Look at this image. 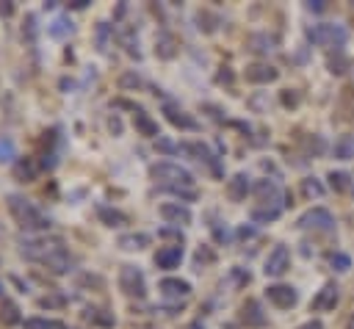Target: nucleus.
Returning <instances> with one entry per match:
<instances>
[{"label":"nucleus","mask_w":354,"mask_h":329,"mask_svg":"<svg viewBox=\"0 0 354 329\" xmlns=\"http://www.w3.org/2000/svg\"><path fill=\"white\" fill-rule=\"evenodd\" d=\"M0 323H6V326H14V323H22V315H19V307H17L14 301H8V299H3V304H0Z\"/></svg>","instance_id":"7c9ffc66"},{"label":"nucleus","mask_w":354,"mask_h":329,"mask_svg":"<svg viewBox=\"0 0 354 329\" xmlns=\"http://www.w3.org/2000/svg\"><path fill=\"white\" fill-rule=\"evenodd\" d=\"M324 149H326V144H324L321 135H310V138H307V152H310V155H321Z\"/></svg>","instance_id":"a19ab883"},{"label":"nucleus","mask_w":354,"mask_h":329,"mask_svg":"<svg viewBox=\"0 0 354 329\" xmlns=\"http://www.w3.org/2000/svg\"><path fill=\"white\" fill-rule=\"evenodd\" d=\"M39 304H41V307H61V304H64V296H41Z\"/></svg>","instance_id":"c03bdc74"},{"label":"nucleus","mask_w":354,"mask_h":329,"mask_svg":"<svg viewBox=\"0 0 354 329\" xmlns=\"http://www.w3.org/2000/svg\"><path fill=\"white\" fill-rule=\"evenodd\" d=\"M133 127H136V133L138 135H144V138H160V127H158V122L144 111V108H136V113H133Z\"/></svg>","instance_id":"6ab92c4d"},{"label":"nucleus","mask_w":354,"mask_h":329,"mask_svg":"<svg viewBox=\"0 0 354 329\" xmlns=\"http://www.w3.org/2000/svg\"><path fill=\"white\" fill-rule=\"evenodd\" d=\"M180 152H185V155H191L194 160H199L213 177H224V163H221V158H218L205 141H183V144H180Z\"/></svg>","instance_id":"39448f33"},{"label":"nucleus","mask_w":354,"mask_h":329,"mask_svg":"<svg viewBox=\"0 0 354 329\" xmlns=\"http://www.w3.org/2000/svg\"><path fill=\"white\" fill-rule=\"evenodd\" d=\"M304 8H307V11H324V8H326V3L315 0V3H304Z\"/></svg>","instance_id":"09e8293b"},{"label":"nucleus","mask_w":354,"mask_h":329,"mask_svg":"<svg viewBox=\"0 0 354 329\" xmlns=\"http://www.w3.org/2000/svg\"><path fill=\"white\" fill-rule=\"evenodd\" d=\"M149 177L155 180V185L163 191V188H194V174L174 163V160H158L149 166Z\"/></svg>","instance_id":"7ed1b4c3"},{"label":"nucleus","mask_w":354,"mask_h":329,"mask_svg":"<svg viewBox=\"0 0 354 329\" xmlns=\"http://www.w3.org/2000/svg\"><path fill=\"white\" fill-rule=\"evenodd\" d=\"M144 86V80H141V75L136 72V69H130V72H124L122 77H119V88L122 91H138Z\"/></svg>","instance_id":"f704fd0d"},{"label":"nucleus","mask_w":354,"mask_h":329,"mask_svg":"<svg viewBox=\"0 0 354 329\" xmlns=\"http://www.w3.org/2000/svg\"><path fill=\"white\" fill-rule=\"evenodd\" d=\"M288 268H290V249H288L285 243H277V246L266 254V260H263V274H266L268 279H279V276L288 274Z\"/></svg>","instance_id":"1a4fd4ad"},{"label":"nucleus","mask_w":354,"mask_h":329,"mask_svg":"<svg viewBox=\"0 0 354 329\" xmlns=\"http://www.w3.org/2000/svg\"><path fill=\"white\" fill-rule=\"evenodd\" d=\"M97 218H100L105 227H124V224H127V216H124L122 210H116V207L105 205V202H100V205H97Z\"/></svg>","instance_id":"393cba45"},{"label":"nucleus","mask_w":354,"mask_h":329,"mask_svg":"<svg viewBox=\"0 0 354 329\" xmlns=\"http://www.w3.org/2000/svg\"><path fill=\"white\" fill-rule=\"evenodd\" d=\"M155 147L163 149V152H180V144H174V141H169V138H163V135L155 141Z\"/></svg>","instance_id":"79ce46f5"},{"label":"nucleus","mask_w":354,"mask_h":329,"mask_svg":"<svg viewBox=\"0 0 354 329\" xmlns=\"http://www.w3.org/2000/svg\"><path fill=\"white\" fill-rule=\"evenodd\" d=\"M266 318H268V315L263 312V307H260L257 299H249V301L241 307V321H243L246 326H263Z\"/></svg>","instance_id":"b1692460"},{"label":"nucleus","mask_w":354,"mask_h":329,"mask_svg":"<svg viewBox=\"0 0 354 329\" xmlns=\"http://www.w3.org/2000/svg\"><path fill=\"white\" fill-rule=\"evenodd\" d=\"M22 326H25V329H66L61 321H55V318H44V315L25 318V321H22Z\"/></svg>","instance_id":"473e14b6"},{"label":"nucleus","mask_w":354,"mask_h":329,"mask_svg":"<svg viewBox=\"0 0 354 329\" xmlns=\"http://www.w3.org/2000/svg\"><path fill=\"white\" fill-rule=\"evenodd\" d=\"M346 329H354V312L348 315V321H346Z\"/></svg>","instance_id":"5fc2aeb1"},{"label":"nucleus","mask_w":354,"mask_h":329,"mask_svg":"<svg viewBox=\"0 0 354 329\" xmlns=\"http://www.w3.org/2000/svg\"><path fill=\"white\" fill-rule=\"evenodd\" d=\"M307 41L313 47H324V50H335L343 53V44L348 41V30L340 22H315L307 28Z\"/></svg>","instance_id":"20e7f679"},{"label":"nucleus","mask_w":354,"mask_h":329,"mask_svg":"<svg viewBox=\"0 0 354 329\" xmlns=\"http://www.w3.org/2000/svg\"><path fill=\"white\" fill-rule=\"evenodd\" d=\"M329 265H332V271L346 274V271L351 268V257H348L346 252H332V254H329Z\"/></svg>","instance_id":"c9c22d12"},{"label":"nucleus","mask_w":354,"mask_h":329,"mask_svg":"<svg viewBox=\"0 0 354 329\" xmlns=\"http://www.w3.org/2000/svg\"><path fill=\"white\" fill-rule=\"evenodd\" d=\"M3 293H6V288H3V282H0V299H3Z\"/></svg>","instance_id":"4d7b16f0"},{"label":"nucleus","mask_w":354,"mask_h":329,"mask_svg":"<svg viewBox=\"0 0 354 329\" xmlns=\"http://www.w3.org/2000/svg\"><path fill=\"white\" fill-rule=\"evenodd\" d=\"M243 77H246V83L266 86V83H274L279 77V69L274 64H268V61H254V64H246Z\"/></svg>","instance_id":"4468645a"},{"label":"nucleus","mask_w":354,"mask_h":329,"mask_svg":"<svg viewBox=\"0 0 354 329\" xmlns=\"http://www.w3.org/2000/svg\"><path fill=\"white\" fill-rule=\"evenodd\" d=\"M252 177L246 174V171H235L230 180H227V196L232 199V202H243L246 199V194L252 191Z\"/></svg>","instance_id":"f3484780"},{"label":"nucleus","mask_w":354,"mask_h":329,"mask_svg":"<svg viewBox=\"0 0 354 329\" xmlns=\"http://www.w3.org/2000/svg\"><path fill=\"white\" fill-rule=\"evenodd\" d=\"M14 160H17V141L0 133V163H14Z\"/></svg>","instance_id":"72a5a7b5"},{"label":"nucleus","mask_w":354,"mask_h":329,"mask_svg":"<svg viewBox=\"0 0 354 329\" xmlns=\"http://www.w3.org/2000/svg\"><path fill=\"white\" fill-rule=\"evenodd\" d=\"M183 257H185L183 246H180V243H171V246H160L152 260H155V265H158L160 271H174V268H180Z\"/></svg>","instance_id":"2eb2a0df"},{"label":"nucleus","mask_w":354,"mask_h":329,"mask_svg":"<svg viewBox=\"0 0 354 329\" xmlns=\"http://www.w3.org/2000/svg\"><path fill=\"white\" fill-rule=\"evenodd\" d=\"M163 116H166V122H171V124L180 127V130H199V122H196L191 113H185L183 108L171 105V102L163 105Z\"/></svg>","instance_id":"a211bd4d"},{"label":"nucleus","mask_w":354,"mask_h":329,"mask_svg":"<svg viewBox=\"0 0 354 329\" xmlns=\"http://www.w3.org/2000/svg\"><path fill=\"white\" fill-rule=\"evenodd\" d=\"M83 318H86L88 323H94V326H102V329H111V326L116 323L113 312H108V310H102V307H86V310H83Z\"/></svg>","instance_id":"bb28decb"},{"label":"nucleus","mask_w":354,"mask_h":329,"mask_svg":"<svg viewBox=\"0 0 354 329\" xmlns=\"http://www.w3.org/2000/svg\"><path fill=\"white\" fill-rule=\"evenodd\" d=\"M39 169H41V163H36L33 158H17L11 163V174L17 182H33L39 177Z\"/></svg>","instance_id":"aec40b11"},{"label":"nucleus","mask_w":354,"mask_h":329,"mask_svg":"<svg viewBox=\"0 0 354 329\" xmlns=\"http://www.w3.org/2000/svg\"><path fill=\"white\" fill-rule=\"evenodd\" d=\"M116 246L122 252H141V249L149 246V235L147 232H122L116 238Z\"/></svg>","instance_id":"5701e85b"},{"label":"nucleus","mask_w":354,"mask_h":329,"mask_svg":"<svg viewBox=\"0 0 354 329\" xmlns=\"http://www.w3.org/2000/svg\"><path fill=\"white\" fill-rule=\"evenodd\" d=\"M158 290H160V296L166 299V301H185L188 296H191V282L188 279H180V276H163L160 282H158Z\"/></svg>","instance_id":"ddd939ff"},{"label":"nucleus","mask_w":354,"mask_h":329,"mask_svg":"<svg viewBox=\"0 0 354 329\" xmlns=\"http://www.w3.org/2000/svg\"><path fill=\"white\" fill-rule=\"evenodd\" d=\"M337 304H340V288H337V282H324L321 290H315V296L310 301V310L313 312H332Z\"/></svg>","instance_id":"9b49d317"},{"label":"nucleus","mask_w":354,"mask_h":329,"mask_svg":"<svg viewBox=\"0 0 354 329\" xmlns=\"http://www.w3.org/2000/svg\"><path fill=\"white\" fill-rule=\"evenodd\" d=\"M72 30H75V25H72V19H69V17H64V14H61V17H55V19L47 25V36H50V39H55V41L66 39Z\"/></svg>","instance_id":"cd10ccee"},{"label":"nucleus","mask_w":354,"mask_h":329,"mask_svg":"<svg viewBox=\"0 0 354 329\" xmlns=\"http://www.w3.org/2000/svg\"><path fill=\"white\" fill-rule=\"evenodd\" d=\"M111 36H113V28L108 22H97V28H94V44H97L100 53H108Z\"/></svg>","instance_id":"2f4dec72"},{"label":"nucleus","mask_w":354,"mask_h":329,"mask_svg":"<svg viewBox=\"0 0 354 329\" xmlns=\"http://www.w3.org/2000/svg\"><path fill=\"white\" fill-rule=\"evenodd\" d=\"M213 260H216L213 249H210V246H199V249H196V254H194V268H196V271H202V268H205L207 263H213Z\"/></svg>","instance_id":"4c0bfd02"},{"label":"nucleus","mask_w":354,"mask_h":329,"mask_svg":"<svg viewBox=\"0 0 354 329\" xmlns=\"http://www.w3.org/2000/svg\"><path fill=\"white\" fill-rule=\"evenodd\" d=\"M158 213H160V218H163L166 224H171V227H188V224L194 221L191 207L183 205V202H163V205L158 207Z\"/></svg>","instance_id":"f8f14e48"},{"label":"nucleus","mask_w":354,"mask_h":329,"mask_svg":"<svg viewBox=\"0 0 354 329\" xmlns=\"http://www.w3.org/2000/svg\"><path fill=\"white\" fill-rule=\"evenodd\" d=\"M326 66H329V72H332V75H346V72H348V66H351V61H348L343 53H335V58H329V61H326Z\"/></svg>","instance_id":"e433bc0d"},{"label":"nucleus","mask_w":354,"mask_h":329,"mask_svg":"<svg viewBox=\"0 0 354 329\" xmlns=\"http://www.w3.org/2000/svg\"><path fill=\"white\" fill-rule=\"evenodd\" d=\"M332 155H335L337 160H354V133L340 135V138L332 144Z\"/></svg>","instance_id":"c85d7f7f"},{"label":"nucleus","mask_w":354,"mask_h":329,"mask_svg":"<svg viewBox=\"0 0 354 329\" xmlns=\"http://www.w3.org/2000/svg\"><path fill=\"white\" fill-rule=\"evenodd\" d=\"M61 243H64L61 238H41V235L39 238H22L19 241V254L30 263H44Z\"/></svg>","instance_id":"423d86ee"},{"label":"nucleus","mask_w":354,"mask_h":329,"mask_svg":"<svg viewBox=\"0 0 354 329\" xmlns=\"http://www.w3.org/2000/svg\"><path fill=\"white\" fill-rule=\"evenodd\" d=\"M246 50L254 53V55H268L277 50V36L268 33V30H254L246 36Z\"/></svg>","instance_id":"dca6fc26"},{"label":"nucleus","mask_w":354,"mask_h":329,"mask_svg":"<svg viewBox=\"0 0 354 329\" xmlns=\"http://www.w3.org/2000/svg\"><path fill=\"white\" fill-rule=\"evenodd\" d=\"M301 194H304V199H321L326 194V185L318 177H304L301 180Z\"/></svg>","instance_id":"c756f323"},{"label":"nucleus","mask_w":354,"mask_h":329,"mask_svg":"<svg viewBox=\"0 0 354 329\" xmlns=\"http://www.w3.org/2000/svg\"><path fill=\"white\" fill-rule=\"evenodd\" d=\"M213 235H216V241H221V243H230V241H232V232H230L227 227H213Z\"/></svg>","instance_id":"37998d69"},{"label":"nucleus","mask_w":354,"mask_h":329,"mask_svg":"<svg viewBox=\"0 0 354 329\" xmlns=\"http://www.w3.org/2000/svg\"><path fill=\"white\" fill-rule=\"evenodd\" d=\"M14 14V3L11 0H3L0 3V17H11Z\"/></svg>","instance_id":"49530a36"},{"label":"nucleus","mask_w":354,"mask_h":329,"mask_svg":"<svg viewBox=\"0 0 354 329\" xmlns=\"http://www.w3.org/2000/svg\"><path fill=\"white\" fill-rule=\"evenodd\" d=\"M296 329H324V323H321L318 318H310V321H304V323L296 326Z\"/></svg>","instance_id":"de8ad7c7"},{"label":"nucleus","mask_w":354,"mask_h":329,"mask_svg":"<svg viewBox=\"0 0 354 329\" xmlns=\"http://www.w3.org/2000/svg\"><path fill=\"white\" fill-rule=\"evenodd\" d=\"M326 180H329V188L337 191V194H348L354 188V177L348 171H343V169H332L326 174Z\"/></svg>","instance_id":"a878e982"},{"label":"nucleus","mask_w":354,"mask_h":329,"mask_svg":"<svg viewBox=\"0 0 354 329\" xmlns=\"http://www.w3.org/2000/svg\"><path fill=\"white\" fill-rule=\"evenodd\" d=\"M221 69H224V72H218V83H224V80L230 83V80H232V72H230L227 66H221Z\"/></svg>","instance_id":"3c124183"},{"label":"nucleus","mask_w":354,"mask_h":329,"mask_svg":"<svg viewBox=\"0 0 354 329\" xmlns=\"http://www.w3.org/2000/svg\"><path fill=\"white\" fill-rule=\"evenodd\" d=\"M252 194H254V205H252V221L254 224H271V221H277L282 213H285V207L290 205L288 199V191L274 180V177H260V180H254V185H252Z\"/></svg>","instance_id":"f257e3e1"},{"label":"nucleus","mask_w":354,"mask_h":329,"mask_svg":"<svg viewBox=\"0 0 354 329\" xmlns=\"http://www.w3.org/2000/svg\"><path fill=\"white\" fill-rule=\"evenodd\" d=\"M6 205H8V213L14 216V221L19 224V229L25 232H47L53 227L50 216H44L30 199H25L22 194H8L6 196Z\"/></svg>","instance_id":"f03ea898"},{"label":"nucleus","mask_w":354,"mask_h":329,"mask_svg":"<svg viewBox=\"0 0 354 329\" xmlns=\"http://www.w3.org/2000/svg\"><path fill=\"white\" fill-rule=\"evenodd\" d=\"M36 33H39V28H36V14L30 11V14H25V25H22V36L28 39V44H33V41H36Z\"/></svg>","instance_id":"58836bf2"},{"label":"nucleus","mask_w":354,"mask_h":329,"mask_svg":"<svg viewBox=\"0 0 354 329\" xmlns=\"http://www.w3.org/2000/svg\"><path fill=\"white\" fill-rule=\"evenodd\" d=\"M188 329H205V326H202V323H199V321H196V323H191V326H188Z\"/></svg>","instance_id":"6e6d98bb"},{"label":"nucleus","mask_w":354,"mask_h":329,"mask_svg":"<svg viewBox=\"0 0 354 329\" xmlns=\"http://www.w3.org/2000/svg\"><path fill=\"white\" fill-rule=\"evenodd\" d=\"M279 100H282V105H285V108H296V105L301 102V97H299V91H296V88H285V91L279 94Z\"/></svg>","instance_id":"ea45409f"},{"label":"nucleus","mask_w":354,"mask_h":329,"mask_svg":"<svg viewBox=\"0 0 354 329\" xmlns=\"http://www.w3.org/2000/svg\"><path fill=\"white\" fill-rule=\"evenodd\" d=\"M41 265H44L50 274H66V271L72 268V254H69V249L61 243V246H58V249H55V252L41 263Z\"/></svg>","instance_id":"4be33fe9"},{"label":"nucleus","mask_w":354,"mask_h":329,"mask_svg":"<svg viewBox=\"0 0 354 329\" xmlns=\"http://www.w3.org/2000/svg\"><path fill=\"white\" fill-rule=\"evenodd\" d=\"M119 290L127 296V299H144L147 296V276L138 265L133 263H124L119 268Z\"/></svg>","instance_id":"0eeeda50"},{"label":"nucleus","mask_w":354,"mask_h":329,"mask_svg":"<svg viewBox=\"0 0 354 329\" xmlns=\"http://www.w3.org/2000/svg\"><path fill=\"white\" fill-rule=\"evenodd\" d=\"M296 227L304 229V232H332L335 229V216H332V210H326V207L318 205V207L304 210L299 216Z\"/></svg>","instance_id":"6e6552de"},{"label":"nucleus","mask_w":354,"mask_h":329,"mask_svg":"<svg viewBox=\"0 0 354 329\" xmlns=\"http://www.w3.org/2000/svg\"><path fill=\"white\" fill-rule=\"evenodd\" d=\"M108 124H111V130H113V133H122V122H119L116 116H111V122H108Z\"/></svg>","instance_id":"603ef678"},{"label":"nucleus","mask_w":354,"mask_h":329,"mask_svg":"<svg viewBox=\"0 0 354 329\" xmlns=\"http://www.w3.org/2000/svg\"><path fill=\"white\" fill-rule=\"evenodd\" d=\"M160 238H177V241H183V232H180V227H163L160 229Z\"/></svg>","instance_id":"a18cd8bd"},{"label":"nucleus","mask_w":354,"mask_h":329,"mask_svg":"<svg viewBox=\"0 0 354 329\" xmlns=\"http://www.w3.org/2000/svg\"><path fill=\"white\" fill-rule=\"evenodd\" d=\"M177 53H180V41H177V36L169 33V30H160V33L155 36V55L163 58V61H171Z\"/></svg>","instance_id":"412c9836"},{"label":"nucleus","mask_w":354,"mask_h":329,"mask_svg":"<svg viewBox=\"0 0 354 329\" xmlns=\"http://www.w3.org/2000/svg\"><path fill=\"white\" fill-rule=\"evenodd\" d=\"M88 6V0H72L69 3V8H86Z\"/></svg>","instance_id":"864d4df0"},{"label":"nucleus","mask_w":354,"mask_h":329,"mask_svg":"<svg viewBox=\"0 0 354 329\" xmlns=\"http://www.w3.org/2000/svg\"><path fill=\"white\" fill-rule=\"evenodd\" d=\"M266 299H268V304H274L277 310H290V307H296V301H299V290H296L293 285L277 282V285H268V288H266Z\"/></svg>","instance_id":"9d476101"},{"label":"nucleus","mask_w":354,"mask_h":329,"mask_svg":"<svg viewBox=\"0 0 354 329\" xmlns=\"http://www.w3.org/2000/svg\"><path fill=\"white\" fill-rule=\"evenodd\" d=\"M238 238H254V227H241L238 229Z\"/></svg>","instance_id":"8fccbe9b"}]
</instances>
